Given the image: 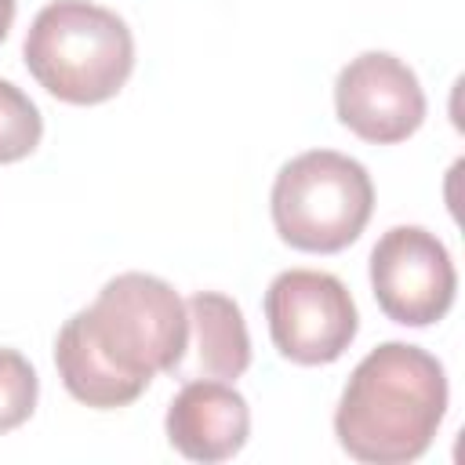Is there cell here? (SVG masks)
<instances>
[{
	"instance_id": "obj_1",
	"label": "cell",
	"mask_w": 465,
	"mask_h": 465,
	"mask_svg": "<svg viewBox=\"0 0 465 465\" xmlns=\"http://www.w3.org/2000/svg\"><path fill=\"white\" fill-rule=\"evenodd\" d=\"M185 349L189 312L178 291L149 272H120L65 320L54 367L73 400L113 411L134 403L156 374L174 371Z\"/></svg>"
},
{
	"instance_id": "obj_2",
	"label": "cell",
	"mask_w": 465,
	"mask_h": 465,
	"mask_svg": "<svg viewBox=\"0 0 465 465\" xmlns=\"http://www.w3.org/2000/svg\"><path fill=\"white\" fill-rule=\"evenodd\" d=\"M443 414V363L421 345L385 341L349 374L334 411V436L356 461L407 465L432 447Z\"/></svg>"
},
{
	"instance_id": "obj_3",
	"label": "cell",
	"mask_w": 465,
	"mask_h": 465,
	"mask_svg": "<svg viewBox=\"0 0 465 465\" xmlns=\"http://www.w3.org/2000/svg\"><path fill=\"white\" fill-rule=\"evenodd\" d=\"M33 80L69 105L109 102L134 69L127 22L91 0H51L33 18L22 44Z\"/></svg>"
},
{
	"instance_id": "obj_4",
	"label": "cell",
	"mask_w": 465,
	"mask_h": 465,
	"mask_svg": "<svg viewBox=\"0 0 465 465\" xmlns=\"http://www.w3.org/2000/svg\"><path fill=\"white\" fill-rule=\"evenodd\" d=\"M269 203L283 243L309 254H338L367 229L374 185L360 160L334 149H309L280 167Z\"/></svg>"
},
{
	"instance_id": "obj_5",
	"label": "cell",
	"mask_w": 465,
	"mask_h": 465,
	"mask_svg": "<svg viewBox=\"0 0 465 465\" xmlns=\"http://www.w3.org/2000/svg\"><path fill=\"white\" fill-rule=\"evenodd\" d=\"M265 320L283 360L334 363L356 338L360 316L349 287L320 269H287L265 291Z\"/></svg>"
},
{
	"instance_id": "obj_6",
	"label": "cell",
	"mask_w": 465,
	"mask_h": 465,
	"mask_svg": "<svg viewBox=\"0 0 465 465\" xmlns=\"http://www.w3.org/2000/svg\"><path fill=\"white\" fill-rule=\"evenodd\" d=\"M378 309L403 327H429L454 305L458 272L443 240L421 225H392L371 251Z\"/></svg>"
},
{
	"instance_id": "obj_7",
	"label": "cell",
	"mask_w": 465,
	"mask_h": 465,
	"mask_svg": "<svg viewBox=\"0 0 465 465\" xmlns=\"http://www.w3.org/2000/svg\"><path fill=\"white\" fill-rule=\"evenodd\" d=\"M338 120L363 142L396 145L425 120V91L407 62L389 51L356 54L334 80Z\"/></svg>"
},
{
	"instance_id": "obj_8",
	"label": "cell",
	"mask_w": 465,
	"mask_h": 465,
	"mask_svg": "<svg viewBox=\"0 0 465 465\" xmlns=\"http://www.w3.org/2000/svg\"><path fill=\"white\" fill-rule=\"evenodd\" d=\"M167 440L189 461H225L243 450L251 436L247 400L218 378H193L167 407Z\"/></svg>"
},
{
	"instance_id": "obj_9",
	"label": "cell",
	"mask_w": 465,
	"mask_h": 465,
	"mask_svg": "<svg viewBox=\"0 0 465 465\" xmlns=\"http://www.w3.org/2000/svg\"><path fill=\"white\" fill-rule=\"evenodd\" d=\"M185 312L196 334V371L218 381L240 378L251 367V334L240 305L218 291H196Z\"/></svg>"
},
{
	"instance_id": "obj_10",
	"label": "cell",
	"mask_w": 465,
	"mask_h": 465,
	"mask_svg": "<svg viewBox=\"0 0 465 465\" xmlns=\"http://www.w3.org/2000/svg\"><path fill=\"white\" fill-rule=\"evenodd\" d=\"M44 134V116L33 105V98L15 87L11 80H0V163L25 160Z\"/></svg>"
},
{
	"instance_id": "obj_11",
	"label": "cell",
	"mask_w": 465,
	"mask_h": 465,
	"mask_svg": "<svg viewBox=\"0 0 465 465\" xmlns=\"http://www.w3.org/2000/svg\"><path fill=\"white\" fill-rule=\"evenodd\" d=\"M40 378L18 349H0V432L18 429L36 411Z\"/></svg>"
},
{
	"instance_id": "obj_12",
	"label": "cell",
	"mask_w": 465,
	"mask_h": 465,
	"mask_svg": "<svg viewBox=\"0 0 465 465\" xmlns=\"http://www.w3.org/2000/svg\"><path fill=\"white\" fill-rule=\"evenodd\" d=\"M11 22H15V0H0V40L11 33Z\"/></svg>"
}]
</instances>
